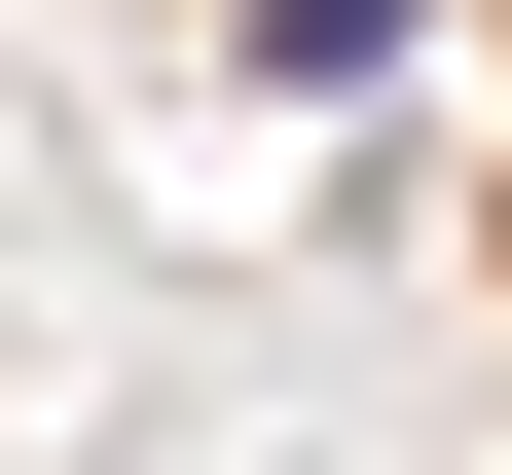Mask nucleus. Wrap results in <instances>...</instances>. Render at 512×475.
I'll use <instances>...</instances> for the list:
<instances>
[{
    "label": "nucleus",
    "mask_w": 512,
    "mask_h": 475,
    "mask_svg": "<svg viewBox=\"0 0 512 475\" xmlns=\"http://www.w3.org/2000/svg\"><path fill=\"white\" fill-rule=\"evenodd\" d=\"M220 37H256V74H330V110L403 74V0H220Z\"/></svg>",
    "instance_id": "obj_1"
}]
</instances>
